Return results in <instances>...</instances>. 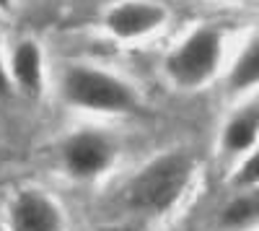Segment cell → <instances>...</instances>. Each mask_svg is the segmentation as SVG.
Segmentation results:
<instances>
[{
    "mask_svg": "<svg viewBox=\"0 0 259 231\" xmlns=\"http://www.w3.org/2000/svg\"><path fill=\"white\" fill-rule=\"evenodd\" d=\"M16 0H0V11H11Z\"/></svg>",
    "mask_w": 259,
    "mask_h": 231,
    "instance_id": "4fadbf2b",
    "label": "cell"
},
{
    "mask_svg": "<svg viewBox=\"0 0 259 231\" xmlns=\"http://www.w3.org/2000/svg\"><path fill=\"white\" fill-rule=\"evenodd\" d=\"M223 52L226 34L218 26H194L168 50L163 60V73L174 89L200 91L218 78L223 68Z\"/></svg>",
    "mask_w": 259,
    "mask_h": 231,
    "instance_id": "3957f363",
    "label": "cell"
},
{
    "mask_svg": "<svg viewBox=\"0 0 259 231\" xmlns=\"http://www.w3.org/2000/svg\"><path fill=\"white\" fill-rule=\"evenodd\" d=\"M68 216L55 195L41 187H21L8 198L6 231H65Z\"/></svg>",
    "mask_w": 259,
    "mask_h": 231,
    "instance_id": "5b68a950",
    "label": "cell"
},
{
    "mask_svg": "<svg viewBox=\"0 0 259 231\" xmlns=\"http://www.w3.org/2000/svg\"><path fill=\"white\" fill-rule=\"evenodd\" d=\"M221 151L228 159L239 161L254 145H259V94L246 96L221 128Z\"/></svg>",
    "mask_w": 259,
    "mask_h": 231,
    "instance_id": "52a82bcc",
    "label": "cell"
},
{
    "mask_svg": "<svg viewBox=\"0 0 259 231\" xmlns=\"http://www.w3.org/2000/svg\"><path fill=\"white\" fill-rule=\"evenodd\" d=\"M218 226L223 231H259V187L233 190L218 213Z\"/></svg>",
    "mask_w": 259,
    "mask_h": 231,
    "instance_id": "30bf717a",
    "label": "cell"
},
{
    "mask_svg": "<svg viewBox=\"0 0 259 231\" xmlns=\"http://www.w3.org/2000/svg\"><path fill=\"white\" fill-rule=\"evenodd\" d=\"M11 83L31 99L41 96L45 91V52H41L36 39H21L8 60Z\"/></svg>",
    "mask_w": 259,
    "mask_h": 231,
    "instance_id": "ba28073f",
    "label": "cell"
},
{
    "mask_svg": "<svg viewBox=\"0 0 259 231\" xmlns=\"http://www.w3.org/2000/svg\"><path fill=\"white\" fill-rule=\"evenodd\" d=\"M187 231H194V228H187Z\"/></svg>",
    "mask_w": 259,
    "mask_h": 231,
    "instance_id": "9a60e30c",
    "label": "cell"
},
{
    "mask_svg": "<svg viewBox=\"0 0 259 231\" xmlns=\"http://www.w3.org/2000/svg\"><path fill=\"white\" fill-rule=\"evenodd\" d=\"M11 73H8V65L3 60H0V94H6V91H11Z\"/></svg>",
    "mask_w": 259,
    "mask_h": 231,
    "instance_id": "7c38bea8",
    "label": "cell"
},
{
    "mask_svg": "<svg viewBox=\"0 0 259 231\" xmlns=\"http://www.w3.org/2000/svg\"><path fill=\"white\" fill-rule=\"evenodd\" d=\"M62 174L73 182H96L106 177L119 161V143L112 133L99 128H80L68 133L57 145Z\"/></svg>",
    "mask_w": 259,
    "mask_h": 231,
    "instance_id": "277c9868",
    "label": "cell"
},
{
    "mask_svg": "<svg viewBox=\"0 0 259 231\" xmlns=\"http://www.w3.org/2000/svg\"><path fill=\"white\" fill-rule=\"evenodd\" d=\"M60 96L68 107L94 114H130L140 107L135 89L124 78L83 62L62 70Z\"/></svg>",
    "mask_w": 259,
    "mask_h": 231,
    "instance_id": "7a4b0ae2",
    "label": "cell"
},
{
    "mask_svg": "<svg viewBox=\"0 0 259 231\" xmlns=\"http://www.w3.org/2000/svg\"><path fill=\"white\" fill-rule=\"evenodd\" d=\"M197 161L187 151H163L148 159L124 184V205L145 218L171 213L189 192Z\"/></svg>",
    "mask_w": 259,
    "mask_h": 231,
    "instance_id": "6da1fadb",
    "label": "cell"
},
{
    "mask_svg": "<svg viewBox=\"0 0 259 231\" xmlns=\"http://www.w3.org/2000/svg\"><path fill=\"white\" fill-rule=\"evenodd\" d=\"M99 231H122V228H99Z\"/></svg>",
    "mask_w": 259,
    "mask_h": 231,
    "instance_id": "5bb4252c",
    "label": "cell"
},
{
    "mask_svg": "<svg viewBox=\"0 0 259 231\" xmlns=\"http://www.w3.org/2000/svg\"><path fill=\"white\" fill-rule=\"evenodd\" d=\"M168 21V11L156 0H119L104 13V29L119 42H138L158 31Z\"/></svg>",
    "mask_w": 259,
    "mask_h": 231,
    "instance_id": "8992f818",
    "label": "cell"
},
{
    "mask_svg": "<svg viewBox=\"0 0 259 231\" xmlns=\"http://www.w3.org/2000/svg\"><path fill=\"white\" fill-rule=\"evenodd\" d=\"M226 89L233 96H251L259 91V34L249 36L226 70Z\"/></svg>",
    "mask_w": 259,
    "mask_h": 231,
    "instance_id": "9c48e42d",
    "label": "cell"
},
{
    "mask_svg": "<svg viewBox=\"0 0 259 231\" xmlns=\"http://www.w3.org/2000/svg\"><path fill=\"white\" fill-rule=\"evenodd\" d=\"M231 187L233 190H249V187H259V145L241 156L236 161L233 172H231Z\"/></svg>",
    "mask_w": 259,
    "mask_h": 231,
    "instance_id": "8fae6325",
    "label": "cell"
}]
</instances>
